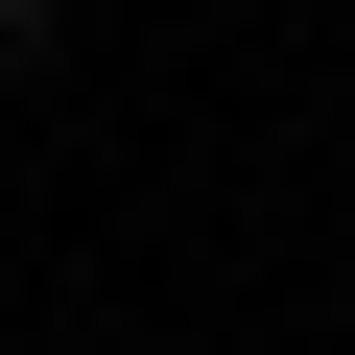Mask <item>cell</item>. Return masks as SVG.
I'll use <instances>...</instances> for the list:
<instances>
[{"instance_id":"cell-1","label":"cell","mask_w":355,"mask_h":355,"mask_svg":"<svg viewBox=\"0 0 355 355\" xmlns=\"http://www.w3.org/2000/svg\"><path fill=\"white\" fill-rule=\"evenodd\" d=\"M0 71H48V0H0Z\"/></svg>"}]
</instances>
